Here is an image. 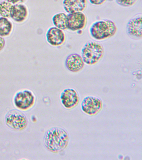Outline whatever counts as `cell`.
Masks as SVG:
<instances>
[{
	"mask_svg": "<svg viewBox=\"0 0 142 160\" xmlns=\"http://www.w3.org/2000/svg\"><path fill=\"white\" fill-rule=\"evenodd\" d=\"M69 141L68 132L59 127H54L48 130L44 138L46 148L53 153H58L63 151L68 146Z\"/></svg>",
	"mask_w": 142,
	"mask_h": 160,
	"instance_id": "obj_1",
	"label": "cell"
},
{
	"mask_svg": "<svg viewBox=\"0 0 142 160\" xmlns=\"http://www.w3.org/2000/svg\"><path fill=\"white\" fill-rule=\"evenodd\" d=\"M117 31L115 22L108 19L95 21L91 25L89 29L91 37L98 41H104L113 37Z\"/></svg>",
	"mask_w": 142,
	"mask_h": 160,
	"instance_id": "obj_2",
	"label": "cell"
},
{
	"mask_svg": "<svg viewBox=\"0 0 142 160\" xmlns=\"http://www.w3.org/2000/svg\"><path fill=\"white\" fill-rule=\"evenodd\" d=\"M104 46L100 42L95 41H88L81 50V56L86 64L93 66L101 60L104 55Z\"/></svg>",
	"mask_w": 142,
	"mask_h": 160,
	"instance_id": "obj_3",
	"label": "cell"
},
{
	"mask_svg": "<svg viewBox=\"0 0 142 160\" xmlns=\"http://www.w3.org/2000/svg\"><path fill=\"white\" fill-rule=\"evenodd\" d=\"M6 123L10 128L16 131H22L27 127L28 121L26 116L20 111L12 110L6 115Z\"/></svg>",
	"mask_w": 142,
	"mask_h": 160,
	"instance_id": "obj_4",
	"label": "cell"
},
{
	"mask_svg": "<svg viewBox=\"0 0 142 160\" xmlns=\"http://www.w3.org/2000/svg\"><path fill=\"white\" fill-rule=\"evenodd\" d=\"M35 102V97L29 90L20 91L16 93L14 98V103L19 109L26 111L33 107Z\"/></svg>",
	"mask_w": 142,
	"mask_h": 160,
	"instance_id": "obj_5",
	"label": "cell"
},
{
	"mask_svg": "<svg viewBox=\"0 0 142 160\" xmlns=\"http://www.w3.org/2000/svg\"><path fill=\"white\" fill-rule=\"evenodd\" d=\"M103 108V101L99 98L89 96L85 98L81 103L83 112L89 115L95 116L99 113Z\"/></svg>",
	"mask_w": 142,
	"mask_h": 160,
	"instance_id": "obj_6",
	"label": "cell"
},
{
	"mask_svg": "<svg viewBox=\"0 0 142 160\" xmlns=\"http://www.w3.org/2000/svg\"><path fill=\"white\" fill-rule=\"evenodd\" d=\"M127 34L132 39L142 38V15L138 14L128 21L126 26Z\"/></svg>",
	"mask_w": 142,
	"mask_h": 160,
	"instance_id": "obj_7",
	"label": "cell"
},
{
	"mask_svg": "<svg viewBox=\"0 0 142 160\" xmlns=\"http://www.w3.org/2000/svg\"><path fill=\"white\" fill-rule=\"evenodd\" d=\"M87 18L83 12H78L68 14V29L77 31L83 29L86 26Z\"/></svg>",
	"mask_w": 142,
	"mask_h": 160,
	"instance_id": "obj_8",
	"label": "cell"
},
{
	"mask_svg": "<svg viewBox=\"0 0 142 160\" xmlns=\"http://www.w3.org/2000/svg\"><path fill=\"white\" fill-rule=\"evenodd\" d=\"M46 37L48 43L54 47L62 46L66 41V36L64 31L55 26L48 29Z\"/></svg>",
	"mask_w": 142,
	"mask_h": 160,
	"instance_id": "obj_9",
	"label": "cell"
},
{
	"mask_svg": "<svg viewBox=\"0 0 142 160\" xmlns=\"http://www.w3.org/2000/svg\"><path fill=\"white\" fill-rule=\"evenodd\" d=\"M61 99L64 107L70 109L74 108L79 103V95L74 89H66L62 92Z\"/></svg>",
	"mask_w": 142,
	"mask_h": 160,
	"instance_id": "obj_10",
	"label": "cell"
},
{
	"mask_svg": "<svg viewBox=\"0 0 142 160\" xmlns=\"http://www.w3.org/2000/svg\"><path fill=\"white\" fill-rule=\"evenodd\" d=\"M82 56L77 53H72L67 56L66 60V67L69 71L77 72L81 71L85 66Z\"/></svg>",
	"mask_w": 142,
	"mask_h": 160,
	"instance_id": "obj_11",
	"label": "cell"
},
{
	"mask_svg": "<svg viewBox=\"0 0 142 160\" xmlns=\"http://www.w3.org/2000/svg\"><path fill=\"white\" fill-rule=\"evenodd\" d=\"M29 16L28 7L23 4L13 5L12 8L11 18L17 23H22L25 22Z\"/></svg>",
	"mask_w": 142,
	"mask_h": 160,
	"instance_id": "obj_12",
	"label": "cell"
},
{
	"mask_svg": "<svg viewBox=\"0 0 142 160\" xmlns=\"http://www.w3.org/2000/svg\"><path fill=\"white\" fill-rule=\"evenodd\" d=\"M63 8L68 14L83 12L87 7V0H63Z\"/></svg>",
	"mask_w": 142,
	"mask_h": 160,
	"instance_id": "obj_13",
	"label": "cell"
},
{
	"mask_svg": "<svg viewBox=\"0 0 142 160\" xmlns=\"http://www.w3.org/2000/svg\"><path fill=\"white\" fill-rule=\"evenodd\" d=\"M53 24L57 28L64 31L68 29V15L63 12L56 14L52 18Z\"/></svg>",
	"mask_w": 142,
	"mask_h": 160,
	"instance_id": "obj_14",
	"label": "cell"
},
{
	"mask_svg": "<svg viewBox=\"0 0 142 160\" xmlns=\"http://www.w3.org/2000/svg\"><path fill=\"white\" fill-rule=\"evenodd\" d=\"M13 30L12 21L6 18L0 17V36L7 37L10 36Z\"/></svg>",
	"mask_w": 142,
	"mask_h": 160,
	"instance_id": "obj_15",
	"label": "cell"
},
{
	"mask_svg": "<svg viewBox=\"0 0 142 160\" xmlns=\"http://www.w3.org/2000/svg\"><path fill=\"white\" fill-rule=\"evenodd\" d=\"M13 5L8 1H3L0 3V15L2 17L9 18Z\"/></svg>",
	"mask_w": 142,
	"mask_h": 160,
	"instance_id": "obj_16",
	"label": "cell"
},
{
	"mask_svg": "<svg viewBox=\"0 0 142 160\" xmlns=\"http://www.w3.org/2000/svg\"><path fill=\"white\" fill-rule=\"evenodd\" d=\"M138 0H116L117 4L122 7L129 8L135 5Z\"/></svg>",
	"mask_w": 142,
	"mask_h": 160,
	"instance_id": "obj_17",
	"label": "cell"
},
{
	"mask_svg": "<svg viewBox=\"0 0 142 160\" xmlns=\"http://www.w3.org/2000/svg\"><path fill=\"white\" fill-rule=\"evenodd\" d=\"M89 2L95 6H101L107 0H89Z\"/></svg>",
	"mask_w": 142,
	"mask_h": 160,
	"instance_id": "obj_18",
	"label": "cell"
},
{
	"mask_svg": "<svg viewBox=\"0 0 142 160\" xmlns=\"http://www.w3.org/2000/svg\"><path fill=\"white\" fill-rule=\"evenodd\" d=\"M11 2L13 5L18 4H23L26 2L27 0H4Z\"/></svg>",
	"mask_w": 142,
	"mask_h": 160,
	"instance_id": "obj_19",
	"label": "cell"
},
{
	"mask_svg": "<svg viewBox=\"0 0 142 160\" xmlns=\"http://www.w3.org/2000/svg\"><path fill=\"white\" fill-rule=\"evenodd\" d=\"M5 44V40L3 37L0 36V51H2L4 48Z\"/></svg>",
	"mask_w": 142,
	"mask_h": 160,
	"instance_id": "obj_20",
	"label": "cell"
},
{
	"mask_svg": "<svg viewBox=\"0 0 142 160\" xmlns=\"http://www.w3.org/2000/svg\"><path fill=\"white\" fill-rule=\"evenodd\" d=\"M107 1H114V0H107Z\"/></svg>",
	"mask_w": 142,
	"mask_h": 160,
	"instance_id": "obj_21",
	"label": "cell"
}]
</instances>
